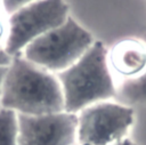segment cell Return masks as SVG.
I'll list each match as a JSON object with an SVG mask.
<instances>
[{
    "label": "cell",
    "mask_w": 146,
    "mask_h": 145,
    "mask_svg": "<svg viewBox=\"0 0 146 145\" xmlns=\"http://www.w3.org/2000/svg\"><path fill=\"white\" fill-rule=\"evenodd\" d=\"M0 107L17 114L43 115L64 111L60 83L51 73L22 54L11 57L2 83Z\"/></svg>",
    "instance_id": "cell-1"
},
{
    "label": "cell",
    "mask_w": 146,
    "mask_h": 145,
    "mask_svg": "<svg viewBox=\"0 0 146 145\" xmlns=\"http://www.w3.org/2000/svg\"><path fill=\"white\" fill-rule=\"evenodd\" d=\"M103 42L92 46L70 67L56 73L64 97V111L78 114L98 102L116 98V86Z\"/></svg>",
    "instance_id": "cell-2"
},
{
    "label": "cell",
    "mask_w": 146,
    "mask_h": 145,
    "mask_svg": "<svg viewBox=\"0 0 146 145\" xmlns=\"http://www.w3.org/2000/svg\"><path fill=\"white\" fill-rule=\"evenodd\" d=\"M94 42L92 35L68 16L62 25L29 43L22 55L33 64L56 74L75 63Z\"/></svg>",
    "instance_id": "cell-3"
},
{
    "label": "cell",
    "mask_w": 146,
    "mask_h": 145,
    "mask_svg": "<svg viewBox=\"0 0 146 145\" xmlns=\"http://www.w3.org/2000/svg\"><path fill=\"white\" fill-rule=\"evenodd\" d=\"M76 145H111L127 138L135 121L131 106L104 100L78 114Z\"/></svg>",
    "instance_id": "cell-4"
},
{
    "label": "cell",
    "mask_w": 146,
    "mask_h": 145,
    "mask_svg": "<svg viewBox=\"0 0 146 145\" xmlns=\"http://www.w3.org/2000/svg\"><path fill=\"white\" fill-rule=\"evenodd\" d=\"M67 18L68 6L64 0H35L10 15L3 48L11 57L21 55L29 43Z\"/></svg>",
    "instance_id": "cell-5"
},
{
    "label": "cell",
    "mask_w": 146,
    "mask_h": 145,
    "mask_svg": "<svg viewBox=\"0 0 146 145\" xmlns=\"http://www.w3.org/2000/svg\"><path fill=\"white\" fill-rule=\"evenodd\" d=\"M18 145H76V114H17Z\"/></svg>",
    "instance_id": "cell-6"
},
{
    "label": "cell",
    "mask_w": 146,
    "mask_h": 145,
    "mask_svg": "<svg viewBox=\"0 0 146 145\" xmlns=\"http://www.w3.org/2000/svg\"><path fill=\"white\" fill-rule=\"evenodd\" d=\"M111 71L123 78L135 79L146 71V42L128 39L116 43L107 54Z\"/></svg>",
    "instance_id": "cell-7"
},
{
    "label": "cell",
    "mask_w": 146,
    "mask_h": 145,
    "mask_svg": "<svg viewBox=\"0 0 146 145\" xmlns=\"http://www.w3.org/2000/svg\"><path fill=\"white\" fill-rule=\"evenodd\" d=\"M143 40L146 42V34ZM116 98H119V103L128 106L146 104V71L138 78L122 80L116 87Z\"/></svg>",
    "instance_id": "cell-8"
},
{
    "label": "cell",
    "mask_w": 146,
    "mask_h": 145,
    "mask_svg": "<svg viewBox=\"0 0 146 145\" xmlns=\"http://www.w3.org/2000/svg\"><path fill=\"white\" fill-rule=\"evenodd\" d=\"M0 145H18L17 113L0 107Z\"/></svg>",
    "instance_id": "cell-9"
},
{
    "label": "cell",
    "mask_w": 146,
    "mask_h": 145,
    "mask_svg": "<svg viewBox=\"0 0 146 145\" xmlns=\"http://www.w3.org/2000/svg\"><path fill=\"white\" fill-rule=\"evenodd\" d=\"M33 1H35V0H1V5H2L3 9L6 10V13L11 15L16 10L23 8L24 6H26Z\"/></svg>",
    "instance_id": "cell-10"
},
{
    "label": "cell",
    "mask_w": 146,
    "mask_h": 145,
    "mask_svg": "<svg viewBox=\"0 0 146 145\" xmlns=\"http://www.w3.org/2000/svg\"><path fill=\"white\" fill-rule=\"evenodd\" d=\"M11 62V56L7 54L5 48L0 47V66H8Z\"/></svg>",
    "instance_id": "cell-11"
},
{
    "label": "cell",
    "mask_w": 146,
    "mask_h": 145,
    "mask_svg": "<svg viewBox=\"0 0 146 145\" xmlns=\"http://www.w3.org/2000/svg\"><path fill=\"white\" fill-rule=\"evenodd\" d=\"M7 67L8 66H0V96H1V90H2V83L7 73Z\"/></svg>",
    "instance_id": "cell-12"
},
{
    "label": "cell",
    "mask_w": 146,
    "mask_h": 145,
    "mask_svg": "<svg viewBox=\"0 0 146 145\" xmlns=\"http://www.w3.org/2000/svg\"><path fill=\"white\" fill-rule=\"evenodd\" d=\"M111 145H138V144L136 142H133L132 139H130L129 137H127V138H124L120 142H116L114 144H111Z\"/></svg>",
    "instance_id": "cell-13"
},
{
    "label": "cell",
    "mask_w": 146,
    "mask_h": 145,
    "mask_svg": "<svg viewBox=\"0 0 146 145\" xmlns=\"http://www.w3.org/2000/svg\"><path fill=\"white\" fill-rule=\"evenodd\" d=\"M3 34H5V24H3L2 19L0 18V39L3 37Z\"/></svg>",
    "instance_id": "cell-14"
},
{
    "label": "cell",
    "mask_w": 146,
    "mask_h": 145,
    "mask_svg": "<svg viewBox=\"0 0 146 145\" xmlns=\"http://www.w3.org/2000/svg\"><path fill=\"white\" fill-rule=\"evenodd\" d=\"M0 3H1V0H0Z\"/></svg>",
    "instance_id": "cell-15"
}]
</instances>
